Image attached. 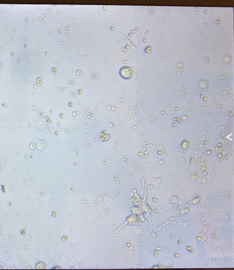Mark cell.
Listing matches in <instances>:
<instances>
[{"instance_id": "obj_1", "label": "cell", "mask_w": 234, "mask_h": 270, "mask_svg": "<svg viewBox=\"0 0 234 270\" xmlns=\"http://www.w3.org/2000/svg\"><path fill=\"white\" fill-rule=\"evenodd\" d=\"M120 74L121 77L124 79H128L131 78L133 75V71L129 67H123L120 69Z\"/></svg>"}]
</instances>
